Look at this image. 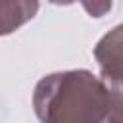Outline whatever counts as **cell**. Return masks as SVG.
I'll use <instances>...</instances> for the list:
<instances>
[{
	"label": "cell",
	"instance_id": "1",
	"mask_svg": "<svg viewBox=\"0 0 123 123\" xmlns=\"http://www.w3.org/2000/svg\"><path fill=\"white\" fill-rule=\"evenodd\" d=\"M40 123H119L121 92L86 69L44 75L33 92Z\"/></svg>",
	"mask_w": 123,
	"mask_h": 123
},
{
	"label": "cell",
	"instance_id": "3",
	"mask_svg": "<svg viewBox=\"0 0 123 123\" xmlns=\"http://www.w3.org/2000/svg\"><path fill=\"white\" fill-rule=\"evenodd\" d=\"M38 12V0H0V37L12 35Z\"/></svg>",
	"mask_w": 123,
	"mask_h": 123
},
{
	"label": "cell",
	"instance_id": "4",
	"mask_svg": "<svg viewBox=\"0 0 123 123\" xmlns=\"http://www.w3.org/2000/svg\"><path fill=\"white\" fill-rule=\"evenodd\" d=\"M48 2L50 4H56V6H69V4L79 2L90 17H102L113 6V0H48Z\"/></svg>",
	"mask_w": 123,
	"mask_h": 123
},
{
	"label": "cell",
	"instance_id": "2",
	"mask_svg": "<svg viewBox=\"0 0 123 123\" xmlns=\"http://www.w3.org/2000/svg\"><path fill=\"white\" fill-rule=\"evenodd\" d=\"M94 58L100 65L102 81L121 92V27H113L108 35L100 38L94 48Z\"/></svg>",
	"mask_w": 123,
	"mask_h": 123
}]
</instances>
